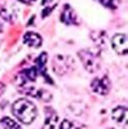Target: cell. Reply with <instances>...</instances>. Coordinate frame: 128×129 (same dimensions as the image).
Segmentation results:
<instances>
[{"label":"cell","instance_id":"6da1fadb","mask_svg":"<svg viewBox=\"0 0 128 129\" xmlns=\"http://www.w3.org/2000/svg\"><path fill=\"white\" fill-rule=\"evenodd\" d=\"M11 110L15 117L25 125L31 123L37 117L36 106L27 99H19L16 102H14Z\"/></svg>","mask_w":128,"mask_h":129},{"label":"cell","instance_id":"5b68a950","mask_svg":"<svg viewBox=\"0 0 128 129\" xmlns=\"http://www.w3.org/2000/svg\"><path fill=\"white\" fill-rule=\"evenodd\" d=\"M61 20L62 23L66 25H73L77 24V15L70 5H65L63 8V11L61 14Z\"/></svg>","mask_w":128,"mask_h":129},{"label":"cell","instance_id":"30bf717a","mask_svg":"<svg viewBox=\"0 0 128 129\" xmlns=\"http://www.w3.org/2000/svg\"><path fill=\"white\" fill-rule=\"evenodd\" d=\"M0 123H1L2 127L5 128H19L20 127V125L17 122H15L14 120H11L10 118L8 117H5L1 119V121H0Z\"/></svg>","mask_w":128,"mask_h":129},{"label":"cell","instance_id":"4fadbf2b","mask_svg":"<svg viewBox=\"0 0 128 129\" xmlns=\"http://www.w3.org/2000/svg\"><path fill=\"white\" fill-rule=\"evenodd\" d=\"M19 1L25 4V5H30V4H33L34 1H36V0H19Z\"/></svg>","mask_w":128,"mask_h":129},{"label":"cell","instance_id":"277c9868","mask_svg":"<svg viewBox=\"0 0 128 129\" xmlns=\"http://www.w3.org/2000/svg\"><path fill=\"white\" fill-rule=\"evenodd\" d=\"M91 89L94 91L95 93L106 95L109 92L110 89V81L108 76H102V78H94L91 82Z\"/></svg>","mask_w":128,"mask_h":129},{"label":"cell","instance_id":"3957f363","mask_svg":"<svg viewBox=\"0 0 128 129\" xmlns=\"http://www.w3.org/2000/svg\"><path fill=\"white\" fill-rule=\"evenodd\" d=\"M112 48L117 52L119 55H126L128 52L127 46V35L126 34H116L111 39Z\"/></svg>","mask_w":128,"mask_h":129},{"label":"cell","instance_id":"5bb4252c","mask_svg":"<svg viewBox=\"0 0 128 129\" xmlns=\"http://www.w3.org/2000/svg\"><path fill=\"white\" fill-rule=\"evenodd\" d=\"M4 91H5V85L2 83H0V94L4 92Z\"/></svg>","mask_w":128,"mask_h":129},{"label":"cell","instance_id":"52a82bcc","mask_svg":"<svg viewBox=\"0 0 128 129\" xmlns=\"http://www.w3.org/2000/svg\"><path fill=\"white\" fill-rule=\"evenodd\" d=\"M127 112H128V110L126 107H122V106L116 107L111 112V118L118 123H126Z\"/></svg>","mask_w":128,"mask_h":129},{"label":"cell","instance_id":"7a4b0ae2","mask_svg":"<svg viewBox=\"0 0 128 129\" xmlns=\"http://www.w3.org/2000/svg\"><path fill=\"white\" fill-rule=\"evenodd\" d=\"M79 57H80L81 63L83 64L84 69L90 73H94L100 69V61L95 54H93L92 52L83 49L78 53Z\"/></svg>","mask_w":128,"mask_h":129},{"label":"cell","instance_id":"7c38bea8","mask_svg":"<svg viewBox=\"0 0 128 129\" xmlns=\"http://www.w3.org/2000/svg\"><path fill=\"white\" fill-rule=\"evenodd\" d=\"M74 123L73 122H71L70 120H68V119H64V120L62 121V122H61V125L58 126V127L60 128H62V129H64V128H72V127H74Z\"/></svg>","mask_w":128,"mask_h":129},{"label":"cell","instance_id":"8992f818","mask_svg":"<svg viewBox=\"0 0 128 129\" xmlns=\"http://www.w3.org/2000/svg\"><path fill=\"white\" fill-rule=\"evenodd\" d=\"M42 42H43V39H42L41 35L33 33V31H28L24 35V43L29 47H35V48L39 47L42 45Z\"/></svg>","mask_w":128,"mask_h":129},{"label":"cell","instance_id":"8fae6325","mask_svg":"<svg viewBox=\"0 0 128 129\" xmlns=\"http://www.w3.org/2000/svg\"><path fill=\"white\" fill-rule=\"evenodd\" d=\"M99 4H101L102 6L107 7V8H115V2L114 0H97Z\"/></svg>","mask_w":128,"mask_h":129},{"label":"cell","instance_id":"9a60e30c","mask_svg":"<svg viewBox=\"0 0 128 129\" xmlns=\"http://www.w3.org/2000/svg\"><path fill=\"white\" fill-rule=\"evenodd\" d=\"M2 28H4V27H2V24L0 23V33H1V31H2Z\"/></svg>","mask_w":128,"mask_h":129},{"label":"cell","instance_id":"9c48e42d","mask_svg":"<svg viewBox=\"0 0 128 129\" xmlns=\"http://www.w3.org/2000/svg\"><path fill=\"white\" fill-rule=\"evenodd\" d=\"M57 121H58L57 115H56L55 112L50 111L48 115L46 113V119H45V125H44V127L54 128V127H56V125H57Z\"/></svg>","mask_w":128,"mask_h":129},{"label":"cell","instance_id":"ba28073f","mask_svg":"<svg viewBox=\"0 0 128 129\" xmlns=\"http://www.w3.org/2000/svg\"><path fill=\"white\" fill-rule=\"evenodd\" d=\"M68 57H65V56H56L55 59H54V71L57 72V70L60 68H62V74L64 73V72H66L68 70H66V66H71V65H68V63H66V61H68Z\"/></svg>","mask_w":128,"mask_h":129}]
</instances>
